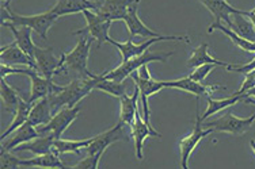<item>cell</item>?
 <instances>
[{
	"mask_svg": "<svg viewBox=\"0 0 255 169\" xmlns=\"http://www.w3.org/2000/svg\"><path fill=\"white\" fill-rule=\"evenodd\" d=\"M95 80H97V75L94 78H78L69 83L68 85H61L60 91L49 95L53 114L60 111L64 107L78 106L79 101L87 96L93 89H95Z\"/></svg>",
	"mask_w": 255,
	"mask_h": 169,
	"instance_id": "6da1fadb",
	"label": "cell"
},
{
	"mask_svg": "<svg viewBox=\"0 0 255 169\" xmlns=\"http://www.w3.org/2000/svg\"><path fill=\"white\" fill-rule=\"evenodd\" d=\"M59 19V16L52 11H45L37 15H20L11 10L10 5H3V19L1 22H10L15 26H26L38 34L42 39L48 38V31Z\"/></svg>",
	"mask_w": 255,
	"mask_h": 169,
	"instance_id": "7a4b0ae2",
	"label": "cell"
},
{
	"mask_svg": "<svg viewBox=\"0 0 255 169\" xmlns=\"http://www.w3.org/2000/svg\"><path fill=\"white\" fill-rule=\"evenodd\" d=\"M95 39L93 37H83L78 41V44L69 53H63L61 57L64 60L63 71L74 72L79 78H94L95 75L90 72L87 68V61H89V54L91 45Z\"/></svg>",
	"mask_w": 255,
	"mask_h": 169,
	"instance_id": "3957f363",
	"label": "cell"
},
{
	"mask_svg": "<svg viewBox=\"0 0 255 169\" xmlns=\"http://www.w3.org/2000/svg\"><path fill=\"white\" fill-rule=\"evenodd\" d=\"M174 53H152L149 49L147 52H144L140 56L123 61V64L120 67L114 68L113 71H110L108 73H103L102 76L106 79H112V80H117V82H124L128 76H130L133 72L138 71L142 65H148L152 61H162L166 63V60Z\"/></svg>",
	"mask_w": 255,
	"mask_h": 169,
	"instance_id": "277c9868",
	"label": "cell"
},
{
	"mask_svg": "<svg viewBox=\"0 0 255 169\" xmlns=\"http://www.w3.org/2000/svg\"><path fill=\"white\" fill-rule=\"evenodd\" d=\"M132 79L134 84L140 89V97H141V106H142V118L147 122L148 125H151V112H149V106H148V97L155 95L156 92L162 91L163 88H166L164 82H156L151 78L148 65H142L138 71L133 72Z\"/></svg>",
	"mask_w": 255,
	"mask_h": 169,
	"instance_id": "5b68a950",
	"label": "cell"
},
{
	"mask_svg": "<svg viewBox=\"0 0 255 169\" xmlns=\"http://www.w3.org/2000/svg\"><path fill=\"white\" fill-rule=\"evenodd\" d=\"M254 121L255 114H253L249 118H239V116L234 115L231 112H227L226 115L220 116L217 119H212V121L206 122L202 126H205L206 129H212L213 131H219V133L242 135L245 134L246 131L250 130Z\"/></svg>",
	"mask_w": 255,
	"mask_h": 169,
	"instance_id": "8992f818",
	"label": "cell"
},
{
	"mask_svg": "<svg viewBox=\"0 0 255 169\" xmlns=\"http://www.w3.org/2000/svg\"><path fill=\"white\" fill-rule=\"evenodd\" d=\"M160 41H186V42H189V38L182 37V35H162V37H156V38H148V41L141 42V44H134L133 38L129 37L127 42H118V41H114L113 38H109L108 42L116 46L121 53L123 61H127V60H130V58L147 52L153 44L160 42Z\"/></svg>",
	"mask_w": 255,
	"mask_h": 169,
	"instance_id": "52a82bcc",
	"label": "cell"
},
{
	"mask_svg": "<svg viewBox=\"0 0 255 169\" xmlns=\"http://www.w3.org/2000/svg\"><path fill=\"white\" fill-rule=\"evenodd\" d=\"M202 118L200 115V107H198V101H197V111H196V125L194 129L190 134L183 137L179 142V149H181V167L183 169H187V163L190 160L193 152L196 150L197 145L201 142L206 135H209L213 133L212 129H204L202 127Z\"/></svg>",
	"mask_w": 255,
	"mask_h": 169,
	"instance_id": "ba28073f",
	"label": "cell"
},
{
	"mask_svg": "<svg viewBox=\"0 0 255 169\" xmlns=\"http://www.w3.org/2000/svg\"><path fill=\"white\" fill-rule=\"evenodd\" d=\"M79 112H80V106L64 107L60 111L53 114L49 123L37 127L39 135L53 134L56 138H61L64 131L67 130L69 126L72 125V122L78 118Z\"/></svg>",
	"mask_w": 255,
	"mask_h": 169,
	"instance_id": "9c48e42d",
	"label": "cell"
},
{
	"mask_svg": "<svg viewBox=\"0 0 255 169\" xmlns=\"http://www.w3.org/2000/svg\"><path fill=\"white\" fill-rule=\"evenodd\" d=\"M84 19H86V27L84 29H80L78 31H75L74 35H79V34H86L89 33L91 37H93L97 44H98V48L103 42H108L110 35H109V30L112 27V20H108L102 18L101 15L97 14L94 10H84L83 12Z\"/></svg>",
	"mask_w": 255,
	"mask_h": 169,
	"instance_id": "30bf717a",
	"label": "cell"
},
{
	"mask_svg": "<svg viewBox=\"0 0 255 169\" xmlns=\"http://www.w3.org/2000/svg\"><path fill=\"white\" fill-rule=\"evenodd\" d=\"M30 80H31V89H30L29 103H35L42 97H46L61 89V85L54 84L53 79H46L42 76L37 69L29 68L27 69V75Z\"/></svg>",
	"mask_w": 255,
	"mask_h": 169,
	"instance_id": "8fae6325",
	"label": "cell"
},
{
	"mask_svg": "<svg viewBox=\"0 0 255 169\" xmlns=\"http://www.w3.org/2000/svg\"><path fill=\"white\" fill-rule=\"evenodd\" d=\"M34 60L38 67V72L46 79H53L54 75L63 72V57L57 60L54 57L52 48H39L37 46L34 52Z\"/></svg>",
	"mask_w": 255,
	"mask_h": 169,
	"instance_id": "7c38bea8",
	"label": "cell"
},
{
	"mask_svg": "<svg viewBox=\"0 0 255 169\" xmlns=\"http://www.w3.org/2000/svg\"><path fill=\"white\" fill-rule=\"evenodd\" d=\"M141 0H136L134 3L130 4L128 8L127 16H125V23H127L128 31H129V37H142V38H156V37H162V34L155 33L151 29H148L145 24L142 23V20L138 16V3Z\"/></svg>",
	"mask_w": 255,
	"mask_h": 169,
	"instance_id": "4fadbf2b",
	"label": "cell"
},
{
	"mask_svg": "<svg viewBox=\"0 0 255 169\" xmlns=\"http://www.w3.org/2000/svg\"><path fill=\"white\" fill-rule=\"evenodd\" d=\"M130 131H132V138L134 142V150H136L137 160H142V145L148 137H162V134H159L152 126H149L144 121V118L140 115L138 111L136 112V116L130 125Z\"/></svg>",
	"mask_w": 255,
	"mask_h": 169,
	"instance_id": "5bb4252c",
	"label": "cell"
},
{
	"mask_svg": "<svg viewBox=\"0 0 255 169\" xmlns=\"http://www.w3.org/2000/svg\"><path fill=\"white\" fill-rule=\"evenodd\" d=\"M164 85L166 88H175V89L189 92L196 96H209V93H213L219 88H223L221 85H212V84L196 82L189 76L178 79V80H171V82H164Z\"/></svg>",
	"mask_w": 255,
	"mask_h": 169,
	"instance_id": "9a60e30c",
	"label": "cell"
},
{
	"mask_svg": "<svg viewBox=\"0 0 255 169\" xmlns=\"http://www.w3.org/2000/svg\"><path fill=\"white\" fill-rule=\"evenodd\" d=\"M0 60L1 64L15 67V65H25L27 68H33L38 71L37 63L34 58H31L27 53H25L22 49L16 45V42L0 49Z\"/></svg>",
	"mask_w": 255,
	"mask_h": 169,
	"instance_id": "2e32d148",
	"label": "cell"
},
{
	"mask_svg": "<svg viewBox=\"0 0 255 169\" xmlns=\"http://www.w3.org/2000/svg\"><path fill=\"white\" fill-rule=\"evenodd\" d=\"M121 140H124V125L118 122L117 125L114 126V127H112L110 130L93 137V141H91V144L86 148V152H87V155L98 153L101 150H106L112 144Z\"/></svg>",
	"mask_w": 255,
	"mask_h": 169,
	"instance_id": "e0dca14e",
	"label": "cell"
},
{
	"mask_svg": "<svg viewBox=\"0 0 255 169\" xmlns=\"http://www.w3.org/2000/svg\"><path fill=\"white\" fill-rule=\"evenodd\" d=\"M37 137H39L38 129H37L34 125H31L29 121L25 122V123L22 126H19L14 133H11V137L7 140V142L3 141L0 153L11 152V150H14L15 148H18L19 145L26 144V142H29V141L34 140Z\"/></svg>",
	"mask_w": 255,
	"mask_h": 169,
	"instance_id": "ac0fdd59",
	"label": "cell"
},
{
	"mask_svg": "<svg viewBox=\"0 0 255 169\" xmlns=\"http://www.w3.org/2000/svg\"><path fill=\"white\" fill-rule=\"evenodd\" d=\"M202 4L205 5L206 8L209 10L215 20H220V22H226L228 27H232V20L231 16L236 14H247V11L238 10L235 7L227 1V0H200Z\"/></svg>",
	"mask_w": 255,
	"mask_h": 169,
	"instance_id": "d6986e66",
	"label": "cell"
},
{
	"mask_svg": "<svg viewBox=\"0 0 255 169\" xmlns=\"http://www.w3.org/2000/svg\"><path fill=\"white\" fill-rule=\"evenodd\" d=\"M136 0H105L102 4L95 10L102 18L108 20H124L127 16L128 8Z\"/></svg>",
	"mask_w": 255,
	"mask_h": 169,
	"instance_id": "ffe728a7",
	"label": "cell"
},
{
	"mask_svg": "<svg viewBox=\"0 0 255 169\" xmlns=\"http://www.w3.org/2000/svg\"><path fill=\"white\" fill-rule=\"evenodd\" d=\"M3 26L5 27H8V29L12 31L15 37V42L16 45L19 46L25 53H27L31 58H34V52H35V46L34 42H33V39H31V33H33V30L30 29V27H26V26H15V24L10 23V22H1Z\"/></svg>",
	"mask_w": 255,
	"mask_h": 169,
	"instance_id": "44dd1931",
	"label": "cell"
},
{
	"mask_svg": "<svg viewBox=\"0 0 255 169\" xmlns=\"http://www.w3.org/2000/svg\"><path fill=\"white\" fill-rule=\"evenodd\" d=\"M138 97H140V89L136 84H134V92H133L132 96L124 95V96L120 97V123L128 126L132 125L136 112L138 111Z\"/></svg>",
	"mask_w": 255,
	"mask_h": 169,
	"instance_id": "7402d4cb",
	"label": "cell"
},
{
	"mask_svg": "<svg viewBox=\"0 0 255 169\" xmlns=\"http://www.w3.org/2000/svg\"><path fill=\"white\" fill-rule=\"evenodd\" d=\"M97 7L89 0H57V3L50 8V11L57 16L78 14L84 10H95Z\"/></svg>",
	"mask_w": 255,
	"mask_h": 169,
	"instance_id": "603a6c76",
	"label": "cell"
},
{
	"mask_svg": "<svg viewBox=\"0 0 255 169\" xmlns=\"http://www.w3.org/2000/svg\"><path fill=\"white\" fill-rule=\"evenodd\" d=\"M52 116H53V111H52V106H50L49 96H46L33 103L29 115V122L35 127H39V126L49 123Z\"/></svg>",
	"mask_w": 255,
	"mask_h": 169,
	"instance_id": "cb8c5ba5",
	"label": "cell"
},
{
	"mask_svg": "<svg viewBox=\"0 0 255 169\" xmlns=\"http://www.w3.org/2000/svg\"><path fill=\"white\" fill-rule=\"evenodd\" d=\"M56 140V137L53 134H44L39 135L34 140L29 141L26 144H22L18 148H15L14 150L16 152H31L33 155H45L49 153L53 149V142Z\"/></svg>",
	"mask_w": 255,
	"mask_h": 169,
	"instance_id": "d4e9b609",
	"label": "cell"
},
{
	"mask_svg": "<svg viewBox=\"0 0 255 169\" xmlns=\"http://www.w3.org/2000/svg\"><path fill=\"white\" fill-rule=\"evenodd\" d=\"M213 30H220V31H223V33L226 34L227 37H228V38L235 44V46L241 48L242 50L249 52V53H255V42H251V41H249V39L241 37L239 34L235 33V31L231 29V27H228L227 24L224 26V23L220 22V20H215V22L209 26L208 33H212Z\"/></svg>",
	"mask_w": 255,
	"mask_h": 169,
	"instance_id": "484cf974",
	"label": "cell"
},
{
	"mask_svg": "<svg viewBox=\"0 0 255 169\" xmlns=\"http://www.w3.org/2000/svg\"><path fill=\"white\" fill-rule=\"evenodd\" d=\"M208 99V107H206V111L204 112V115H201L202 121L208 119L209 116L215 115L221 110H226L228 107L234 106L236 103H239L241 100H245L246 99V93L243 95H239V93H234L232 96L226 97V99H213L211 96H206Z\"/></svg>",
	"mask_w": 255,
	"mask_h": 169,
	"instance_id": "4316f807",
	"label": "cell"
},
{
	"mask_svg": "<svg viewBox=\"0 0 255 169\" xmlns=\"http://www.w3.org/2000/svg\"><path fill=\"white\" fill-rule=\"evenodd\" d=\"M31 107H33V103H29L27 100H23V99L20 97L19 104H18V108H16V111H15L14 118H12L10 126L7 127V130L3 131V134L0 137V138H1V142H3L7 137H10L11 133H14L19 126H22L25 122L29 121Z\"/></svg>",
	"mask_w": 255,
	"mask_h": 169,
	"instance_id": "83f0119b",
	"label": "cell"
},
{
	"mask_svg": "<svg viewBox=\"0 0 255 169\" xmlns=\"http://www.w3.org/2000/svg\"><path fill=\"white\" fill-rule=\"evenodd\" d=\"M20 167H35V168H65L59 155L49 152L45 155H37L33 159L20 160Z\"/></svg>",
	"mask_w": 255,
	"mask_h": 169,
	"instance_id": "f1b7e54d",
	"label": "cell"
},
{
	"mask_svg": "<svg viewBox=\"0 0 255 169\" xmlns=\"http://www.w3.org/2000/svg\"><path fill=\"white\" fill-rule=\"evenodd\" d=\"M204 64H215L216 67H224L228 68L230 64L224 63V61H220L217 58L212 57L208 53V44H201L197 49L193 50L189 61H187V67L189 68H197L201 67Z\"/></svg>",
	"mask_w": 255,
	"mask_h": 169,
	"instance_id": "f546056e",
	"label": "cell"
},
{
	"mask_svg": "<svg viewBox=\"0 0 255 169\" xmlns=\"http://www.w3.org/2000/svg\"><path fill=\"white\" fill-rule=\"evenodd\" d=\"M95 89L105 92V93H109V95L118 97V99L124 96V95H127V85H125V83L103 78L102 75H97Z\"/></svg>",
	"mask_w": 255,
	"mask_h": 169,
	"instance_id": "4dcf8cb0",
	"label": "cell"
},
{
	"mask_svg": "<svg viewBox=\"0 0 255 169\" xmlns=\"http://www.w3.org/2000/svg\"><path fill=\"white\" fill-rule=\"evenodd\" d=\"M93 138L82 141H71L63 140V138H56L53 142V149L52 152L57 153L59 156L65 155V153H79L82 149H86L91 144Z\"/></svg>",
	"mask_w": 255,
	"mask_h": 169,
	"instance_id": "1f68e13d",
	"label": "cell"
},
{
	"mask_svg": "<svg viewBox=\"0 0 255 169\" xmlns=\"http://www.w3.org/2000/svg\"><path fill=\"white\" fill-rule=\"evenodd\" d=\"M0 95H1V100L4 103L5 110L11 114H15L18 104H19L20 96L18 95L16 89H14L7 83L5 78L0 79Z\"/></svg>",
	"mask_w": 255,
	"mask_h": 169,
	"instance_id": "d6a6232c",
	"label": "cell"
},
{
	"mask_svg": "<svg viewBox=\"0 0 255 169\" xmlns=\"http://www.w3.org/2000/svg\"><path fill=\"white\" fill-rule=\"evenodd\" d=\"M232 16H234V20H232L231 29L243 38L249 39L251 42H255V27L253 22L243 14H236L232 15Z\"/></svg>",
	"mask_w": 255,
	"mask_h": 169,
	"instance_id": "836d02e7",
	"label": "cell"
},
{
	"mask_svg": "<svg viewBox=\"0 0 255 169\" xmlns=\"http://www.w3.org/2000/svg\"><path fill=\"white\" fill-rule=\"evenodd\" d=\"M106 150H101L98 153H94V155H87V157L83 160H80L78 164L72 165V168L76 169H98L99 168V161L102 159V156L105 155Z\"/></svg>",
	"mask_w": 255,
	"mask_h": 169,
	"instance_id": "e575fe53",
	"label": "cell"
},
{
	"mask_svg": "<svg viewBox=\"0 0 255 169\" xmlns=\"http://www.w3.org/2000/svg\"><path fill=\"white\" fill-rule=\"evenodd\" d=\"M215 68H216L215 64H204V65H201V67L194 68V71L190 73V76H189V78L193 79V80H196V82L204 83V80L208 78V75H209Z\"/></svg>",
	"mask_w": 255,
	"mask_h": 169,
	"instance_id": "d590c367",
	"label": "cell"
},
{
	"mask_svg": "<svg viewBox=\"0 0 255 169\" xmlns=\"http://www.w3.org/2000/svg\"><path fill=\"white\" fill-rule=\"evenodd\" d=\"M20 167V159L11 155L10 152L0 153V168L1 169H15Z\"/></svg>",
	"mask_w": 255,
	"mask_h": 169,
	"instance_id": "8d00e7d4",
	"label": "cell"
},
{
	"mask_svg": "<svg viewBox=\"0 0 255 169\" xmlns=\"http://www.w3.org/2000/svg\"><path fill=\"white\" fill-rule=\"evenodd\" d=\"M255 87V69L250 71V72L245 73V82L242 84V87L239 91L236 92V93H239V95H243L246 92L251 89V88Z\"/></svg>",
	"mask_w": 255,
	"mask_h": 169,
	"instance_id": "74e56055",
	"label": "cell"
},
{
	"mask_svg": "<svg viewBox=\"0 0 255 169\" xmlns=\"http://www.w3.org/2000/svg\"><path fill=\"white\" fill-rule=\"evenodd\" d=\"M29 69V68H27ZM27 69H20V68H12L10 65H5V64H1L0 65V75L1 78H7L8 75H27Z\"/></svg>",
	"mask_w": 255,
	"mask_h": 169,
	"instance_id": "f35d334b",
	"label": "cell"
},
{
	"mask_svg": "<svg viewBox=\"0 0 255 169\" xmlns=\"http://www.w3.org/2000/svg\"><path fill=\"white\" fill-rule=\"evenodd\" d=\"M231 72H239V73H247L255 69V58L253 61H250L249 64H245V65H228L227 68Z\"/></svg>",
	"mask_w": 255,
	"mask_h": 169,
	"instance_id": "ab89813d",
	"label": "cell"
},
{
	"mask_svg": "<svg viewBox=\"0 0 255 169\" xmlns=\"http://www.w3.org/2000/svg\"><path fill=\"white\" fill-rule=\"evenodd\" d=\"M246 16H247V18H249V19L253 22V24H254V27H255V8H254V10H251V11H247Z\"/></svg>",
	"mask_w": 255,
	"mask_h": 169,
	"instance_id": "60d3db41",
	"label": "cell"
},
{
	"mask_svg": "<svg viewBox=\"0 0 255 169\" xmlns=\"http://www.w3.org/2000/svg\"><path fill=\"white\" fill-rule=\"evenodd\" d=\"M250 96V97H254L255 99V87L251 88V89H249V91L246 92V97Z\"/></svg>",
	"mask_w": 255,
	"mask_h": 169,
	"instance_id": "b9f144b4",
	"label": "cell"
},
{
	"mask_svg": "<svg viewBox=\"0 0 255 169\" xmlns=\"http://www.w3.org/2000/svg\"><path fill=\"white\" fill-rule=\"evenodd\" d=\"M89 1H91V3H93V4H95V7L98 8L99 5L102 4L105 0H89ZM97 8H95V10H97ZM95 10H94V11H95Z\"/></svg>",
	"mask_w": 255,
	"mask_h": 169,
	"instance_id": "7bdbcfd3",
	"label": "cell"
},
{
	"mask_svg": "<svg viewBox=\"0 0 255 169\" xmlns=\"http://www.w3.org/2000/svg\"><path fill=\"white\" fill-rule=\"evenodd\" d=\"M245 101H246V103H250V104H254V106H255V99H254V97L247 96L245 99Z\"/></svg>",
	"mask_w": 255,
	"mask_h": 169,
	"instance_id": "ee69618b",
	"label": "cell"
},
{
	"mask_svg": "<svg viewBox=\"0 0 255 169\" xmlns=\"http://www.w3.org/2000/svg\"><path fill=\"white\" fill-rule=\"evenodd\" d=\"M250 146H251V149H253V152H254V155H255V140L250 141Z\"/></svg>",
	"mask_w": 255,
	"mask_h": 169,
	"instance_id": "f6af8a7d",
	"label": "cell"
},
{
	"mask_svg": "<svg viewBox=\"0 0 255 169\" xmlns=\"http://www.w3.org/2000/svg\"><path fill=\"white\" fill-rule=\"evenodd\" d=\"M1 1H3V5L8 4V3H10V0H1Z\"/></svg>",
	"mask_w": 255,
	"mask_h": 169,
	"instance_id": "bcb514c9",
	"label": "cell"
}]
</instances>
